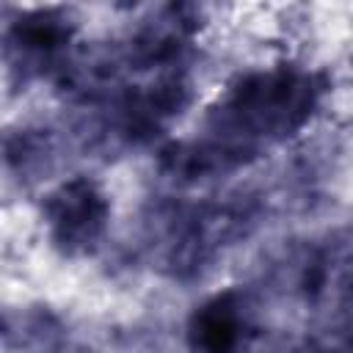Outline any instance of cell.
I'll return each instance as SVG.
<instances>
[{
    "mask_svg": "<svg viewBox=\"0 0 353 353\" xmlns=\"http://www.w3.org/2000/svg\"><path fill=\"white\" fill-rule=\"evenodd\" d=\"M47 223L63 251H88L105 232L108 199L88 179H72L50 196Z\"/></svg>",
    "mask_w": 353,
    "mask_h": 353,
    "instance_id": "6da1fadb",
    "label": "cell"
},
{
    "mask_svg": "<svg viewBox=\"0 0 353 353\" xmlns=\"http://www.w3.org/2000/svg\"><path fill=\"white\" fill-rule=\"evenodd\" d=\"M193 336L201 353H237L245 336V312L237 295L226 292L204 303L193 320Z\"/></svg>",
    "mask_w": 353,
    "mask_h": 353,
    "instance_id": "7a4b0ae2",
    "label": "cell"
},
{
    "mask_svg": "<svg viewBox=\"0 0 353 353\" xmlns=\"http://www.w3.org/2000/svg\"><path fill=\"white\" fill-rule=\"evenodd\" d=\"M69 36H72V25L63 14L36 11V14H28L14 22L8 41L25 61L44 63L69 41Z\"/></svg>",
    "mask_w": 353,
    "mask_h": 353,
    "instance_id": "3957f363",
    "label": "cell"
}]
</instances>
